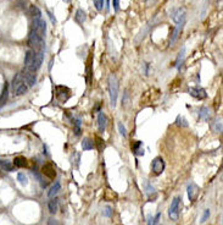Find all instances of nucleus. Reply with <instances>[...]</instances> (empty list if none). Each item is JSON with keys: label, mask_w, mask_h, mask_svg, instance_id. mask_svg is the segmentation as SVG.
<instances>
[{"label": "nucleus", "mask_w": 223, "mask_h": 225, "mask_svg": "<svg viewBox=\"0 0 223 225\" xmlns=\"http://www.w3.org/2000/svg\"><path fill=\"white\" fill-rule=\"evenodd\" d=\"M0 168L5 171H12L14 170V165L9 162V160H4V159H0Z\"/></svg>", "instance_id": "18"}, {"label": "nucleus", "mask_w": 223, "mask_h": 225, "mask_svg": "<svg viewBox=\"0 0 223 225\" xmlns=\"http://www.w3.org/2000/svg\"><path fill=\"white\" fill-rule=\"evenodd\" d=\"M25 81H23V73H17L16 76L14 77V80H12V88H16V87H18L21 83H23Z\"/></svg>", "instance_id": "23"}, {"label": "nucleus", "mask_w": 223, "mask_h": 225, "mask_svg": "<svg viewBox=\"0 0 223 225\" xmlns=\"http://www.w3.org/2000/svg\"><path fill=\"white\" fill-rule=\"evenodd\" d=\"M183 61H184V49H182V52L178 55V59H177V62H176V66L178 69H181V66L183 65Z\"/></svg>", "instance_id": "29"}, {"label": "nucleus", "mask_w": 223, "mask_h": 225, "mask_svg": "<svg viewBox=\"0 0 223 225\" xmlns=\"http://www.w3.org/2000/svg\"><path fill=\"white\" fill-rule=\"evenodd\" d=\"M102 215H105V217H111L112 215V211H111V207H109V206H106L105 208H104V211H102Z\"/></svg>", "instance_id": "33"}, {"label": "nucleus", "mask_w": 223, "mask_h": 225, "mask_svg": "<svg viewBox=\"0 0 223 225\" xmlns=\"http://www.w3.org/2000/svg\"><path fill=\"white\" fill-rule=\"evenodd\" d=\"M22 73H23V80L26 81L28 87H33L34 84L37 83V76H36L34 72H31V71L26 70Z\"/></svg>", "instance_id": "8"}, {"label": "nucleus", "mask_w": 223, "mask_h": 225, "mask_svg": "<svg viewBox=\"0 0 223 225\" xmlns=\"http://www.w3.org/2000/svg\"><path fill=\"white\" fill-rule=\"evenodd\" d=\"M32 29L39 36L44 38L45 36V32H46V22L43 20V18H33V26Z\"/></svg>", "instance_id": "4"}, {"label": "nucleus", "mask_w": 223, "mask_h": 225, "mask_svg": "<svg viewBox=\"0 0 223 225\" xmlns=\"http://www.w3.org/2000/svg\"><path fill=\"white\" fill-rule=\"evenodd\" d=\"M179 202H181V197H174L169 208H168V217L171 218V220H177L178 219V214H179Z\"/></svg>", "instance_id": "5"}, {"label": "nucleus", "mask_w": 223, "mask_h": 225, "mask_svg": "<svg viewBox=\"0 0 223 225\" xmlns=\"http://www.w3.org/2000/svg\"><path fill=\"white\" fill-rule=\"evenodd\" d=\"M74 135L76 136L81 135V120L79 119H77L76 122H74Z\"/></svg>", "instance_id": "31"}, {"label": "nucleus", "mask_w": 223, "mask_h": 225, "mask_svg": "<svg viewBox=\"0 0 223 225\" xmlns=\"http://www.w3.org/2000/svg\"><path fill=\"white\" fill-rule=\"evenodd\" d=\"M187 191H188V198H189V201H190V202L196 201V198L199 196V187H197V185L192 182L190 185H188Z\"/></svg>", "instance_id": "7"}, {"label": "nucleus", "mask_w": 223, "mask_h": 225, "mask_svg": "<svg viewBox=\"0 0 223 225\" xmlns=\"http://www.w3.org/2000/svg\"><path fill=\"white\" fill-rule=\"evenodd\" d=\"M118 5H120V0H113V9H115V11L118 10Z\"/></svg>", "instance_id": "39"}, {"label": "nucleus", "mask_w": 223, "mask_h": 225, "mask_svg": "<svg viewBox=\"0 0 223 225\" xmlns=\"http://www.w3.org/2000/svg\"><path fill=\"white\" fill-rule=\"evenodd\" d=\"M49 16H50V18H51V21H53V22H56L55 17H54V16H53V14H49Z\"/></svg>", "instance_id": "40"}, {"label": "nucleus", "mask_w": 223, "mask_h": 225, "mask_svg": "<svg viewBox=\"0 0 223 225\" xmlns=\"http://www.w3.org/2000/svg\"><path fill=\"white\" fill-rule=\"evenodd\" d=\"M74 18H76V22H77V23L82 25L84 21H85V18H87V15H85V12H84L82 9H78V10L76 11Z\"/></svg>", "instance_id": "15"}, {"label": "nucleus", "mask_w": 223, "mask_h": 225, "mask_svg": "<svg viewBox=\"0 0 223 225\" xmlns=\"http://www.w3.org/2000/svg\"><path fill=\"white\" fill-rule=\"evenodd\" d=\"M60 188H61V185L59 181H56L53 186H51V188L49 190V192H48V196L49 197H54L55 195H57V192L60 191Z\"/></svg>", "instance_id": "21"}, {"label": "nucleus", "mask_w": 223, "mask_h": 225, "mask_svg": "<svg viewBox=\"0 0 223 225\" xmlns=\"http://www.w3.org/2000/svg\"><path fill=\"white\" fill-rule=\"evenodd\" d=\"M177 124H178V125H181V126H184V127L188 126L187 120H185L184 118H182V116H178V118H177Z\"/></svg>", "instance_id": "35"}, {"label": "nucleus", "mask_w": 223, "mask_h": 225, "mask_svg": "<svg viewBox=\"0 0 223 225\" xmlns=\"http://www.w3.org/2000/svg\"><path fill=\"white\" fill-rule=\"evenodd\" d=\"M178 26L174 28V31H173V34H172V38H171V41H169V43L171 44H173L174 43V41L177 39V37H178V33H179V29H181V27H182V25H183V22L182 23H177Z\"/></svg>", "instance_id": "26"}, {"label": "nucleus", "mask_w": 223, "mask_h": 225, "mask_svg": "<svg viewBox=\"0 0 223 225\" xmlns=\"http://www.w3.org/2000/svg\"><path fill=\"white\" fill-rule=\"evenodd\" d=\"M145 191H146V195H148V196H150V195L155 193V188H154V186L149 182H145Z\"/></svg>", "instance_id": "30"}, {"label": "nucleus", "mask_w": 223, "mask_h": 225, "mask_svg": "<svg viewBox=\"0 0 223 225\" xmlns=\"http://www.w3.org/2000/svg\"><path fill=\"white\" fill-rule=\"evenodd\" d=\"M210 116H211V110H210L207 107H202L199 112V118L201 120H205V121H209Z\"/></svg>", "instance_id": "13"}, {"label": "nucleus", "mask_w": 223, "mask_h": 225, "mask_svg": "<svg viewBox=\"0 0 223 225\" xmlns=\"http://www.w3.org/2000/svg\"><path fill=\"white\" fill-rule=\"evenodd\" d=\"M93 147H94V142L90 140V138H88V137H85L82 142V148H83V151H89V149H93Z\"/></svg>", "instance_id": "22"}, {"label": "nucleus", "mask_w": 223, "mask_h": 225, "mask_svg": "<svg viewBox=\"0 0 223 225\" xmlns=\"http://www.w3.org/2000/svg\"><path fill=\"white\" fill-rule=\"evenodd\" d=\"M33 175H34V176L37 178V180H38V181L40 182V185H42V187H44V188H45V187L48 186V181H45V180L43 179V178H42V175H40V174H39L38 171H33Z\"/></svg>", "instance_id": "27"}, {"label": "nucleus", "mask_w": 223, "mask_h": 225, "mask_svg": "<svg viewBox=\"0 0 223 225\" xmlns=\"http://www.w3.org/2000/svg\"><path fill=\"white\" fill-rule=\"evenodd\" d=\"M212 127H213V130H215L216 132H222V119H221V118L217 119Z\"/></svg>", "instance_id": "28"}, {"label": "nucleus", "mask_w": 223, "mask_h": 225, "mask_svg": "<svg viewBox=\"0 0 223 225\" xmlns=\"http://www.w3.org/2000/svg\"><path fill=\"white\" fill-rule=\"evenodd\" d=\"M151 169H153L155 175H160L162 174V171L165 170V162L161 157H156L151 163Z\"/></svg>", "instance_id": "6"}, {"label": "nucleus", "mask_w": 223, "mask_h": 225, "mask_svg": "<svg viewBox=\"0 0 223 225\" xmlns=\"http://www.w3.org/2000/svg\"><path fill=\"white\" fill-rule=\"evenodd\" d=\"M14 91H15V94H16V96H22V94H25V93L28 91V86L23 82V83L20 84L18 87H16Z\"/></svg>", "instance_id": "19"}, {"label": "nucleus", "mask_w": 223, "mask_h": 225, "mask_svg": "<svg viewBox=\"0 0 223 225\" xmlns=\"http://www.w3.org/2000/svg\"><path fill=\"white\" fill-rule=\"evenodd\" d=\"M64 1H67V2H69V1H70V0H64Z\"/></svg>", "instance_id": "41"}, {"label": "nucleus", "mask_w": 223, "mask_h": 225, "mask_svg": "<svg viewBox=\"0 0 223 225\" xmlns=\"http://www.w3.org/2000/svg\"><path fill=\"white\" fill-rule=\"evenodd\" d=\"M160 218H161V213H157L156 214V217L153 218V224L151 225H157L159 224V220H160Z\"/></svg>", "instance_id": "37"}, {"label": "nucleus", "mask_w": 223, "mask_h": 225, "mask_svg": "<svg viewBox=\"0 0 223 225\" xmlns=\"http://www.w3.org/2000/svg\"><path fill=\"white\" fill-rule=\"evenodd\" d=\"M118 131H120V133L123 136V137H126L127 136V132H126V127L125 125L122 124V122H118Z\"/></svg>", "instance_id": "34"}, {"label": "nucleus", "mask_w": 223, "mask_h": 225, "mask_svg": "<svg viewBox=\"0 0 223 225\" xmlns=\"http://www.w3.org/2000/svg\"><path fill=\"white\" fill-rule=\"evenodd\" d=\"M109 91H110V102L111 105L115 108L116 107V102L118 97V81L116 78V76H110L109 78Z\"/></svg>", "instance_id": "1"}, {"label": "nucleus", "mask_w": 223, "mask_h": 225, "mask_svg": "<svg viewBox=\"0 0 223 225\" xmlns=\"http://www.w3.org/2000/svg\"><path fill=\"white\" fill-rule=\"evenodd\" d=\"M27 165V160L25 157H16L14 159V167L17 168H23Z\"/></svg>", "instance_id": "16"}, {"label": "nucleus", "mask_w": 223, "mask_h": 225, "mask_svg": "<svg viewBox=\"0 0 223 225\" xmlns=\"http://www.w3.org/2000/svg\"><path fill=\"white\" fill-rule=\"evenodd\" d=\"M33 56H34V52H33L32 49L27 50V53H26V55H25V66H26V69L29 66V64H31Z\"/></svg>", "instance_id": "24"}, {"label": "nucleus", "mask_w": 223, "mask_h": 225, "mask_svg": "<svg viewBox=\"0 0 223 225\" xmlns=\"http://www.w3.org/2000/svg\"><path fill=\"white\" fill-rule=\"evenodd\" d=\"M133 152L135 155H144V149H143V143L140 141H137L133 144Z\"/></svg>", "instance_id": "17"}, {"label": "nucleus", "mask_w": 223, "mask_h": 225, "mask_svg": "<svg viewBox=\"0 0 223 225\" xmlns=\"http://www.w3.org/2000/svg\"><path fill=\"white\" fill-rule=\"evenodd\" d=\"M17 180L20 181V183H21L22 186H27L28 185L27 176H26L23 172H18V174H17Z\"/></svg>", "instance_id": "25"}, {"label": "nucleus", "mask_w": 223, "mask_h": 225, "mask_svg": "<svg viewBox=\"0 0 223 225\" xmlns=\"http://www.w3.org/2000/svg\"><path fill=\"white\" fill-rule=\"evenodd\" d=\"M43 58H44V53H43V50H38V53H36L34 56H33V59H32V61H31L29 66L27 68V70L36 73L37 71L40 69V66H42Z\"/></svg>", "instance_id": "3"}, {"label": "nucleus", "mask_w": 223, "mask_h": 225, "mask_svg": "<svg viewBox=\"0 0 223 225\" xmlns=\"http://www.w3.org/2000/svg\"><path fill=\"white\" fill-rule=\"evenodd\" d=\"M43 38L39 37L33 29H31L29 36H28V45L33 49H38V50H43Z\"/></svg>", "instance_id": "2"}, {"label": "nucleus", "mask_w": 223, "mask_h": 225, "mask_svg": "<svg viewBox=\"0 0 223 225\" xmlns=\"http://www.w3.org/2000/svg\"><path fill=\"white\" fill-rule=\"evenodd\" d=\"M171 17L174 20V22L182 23V22H184V11L182 9H174L171 12Z\"/></svg>", "instance_id": "11"}, {"label": "nucleus", "mask_w": 223, "mask_h": 225, "mask_svg": "<svg viewBox=\"0 0 223 225\" xmlns=\"http://www.w3.org/2000/svg\"><path fill=\"white\" fill-rule=\"evenodd\" d=\"M48 208H49V212H50L51 214H55L56 212H57V209H59V201H57V198H53V199L49 201Z\"/></svg>", "instance_id": "14"}, {"label": "nucleus", "mask_w": 223, "mask_h": 225, "mask_svg": "<svg viewBox=\"0 0 223 225\" xmlns=\"http://www.w3.org/2000/svg\"><path fill=\"white\" fill-rule=\"evenodd\" d=\"M29 12H31V16H32L33 18H42V11H40L36 5H32V6H31Z\"/></svg>", "instance_id": "20"}, {"label": "nucleus", "mask_w": 223, "mask_h": 225, "mask_svg": "<svg viewBox=\"0 0 223 225\" xmlns=\"http://www.w3.org/2000/svg\"><path fill=\"white\" fill-rule=\"evenodd\" d=\"M106 124H107V118H106V115H105L104 112H101L98 115V127L100 132H104V131H105Z\"/></svg>", "instance_id": "12"}, {"label": "nucleus", "mask_w": 223, "mask_h": 225, "mask_svg": "<svg viewBox=\"0 0 223 225\" xmlns=\"http://www.w3.org/2000/svg\"><path fill=\"white\" fill-rule=\"evenodd\" d=\"M48 225H59V223H57V220H56V219L50 218V219L48 220Z\"/></svg>", "instance_id": "38"}, {"label": "nucleus", "mask_w": 223, "mask_h": 225, "mask_svg": "<svg viewBox=\"0 0 223 225\" xmlns=\"http://www.w3.org/2000/svg\"><path fill=\"white\" fill-rule=\"evenodd\" d=\"M189 93H190V96H193V97H195L197 99H204L207 97L206 91L202 89V88H199V87H190Z\"/></svg>", "instance_id": "9"}, {"label": "nucleus", "mask_w": 223, "mask_h": 225, "mask_svg": "<svg viewBox=\"0 0 223 225\" xmlns=\"http://www.w3.org/2000/svg\"><path fill=\"white\" fill-rule=\"evenodd\" d=\"M42 174L43 175H45L46 178H49V179H54L56 176L55 168L53 167V164L48 163V164H45V165L42 168Z\"/></svg>", "instance_id": "10"}, {"label": "nucleus", "mask_w": 223, "mask_h": 225, "mask_svg": "<svg viewBox=\"0 0 223 225\" xmlns=\"http://www.w3.org/2000/svg\"><path fill=\"white\" fill-rule=\"evenodd\" d=\"M209 217H210V209H205L204 211V214H202V217H201V223H205L207 219H209Z\"/></svg>", "instance_id": "36"}, {"label": "nucleus", "mask_w": 223, "mask_h": 225, "mask_svg": "<svg viewBox=\"0 0 223 225\" xmlns=\"http://www.w3.org/2000/svg\"><path fill=\"white\" fill-rule=\"evenodd\" d=\"M104 2H105L104 0H94V5H95L98 11H101L104 9Z\"/></svg>", "instance_id": "32"}]
</instances>
